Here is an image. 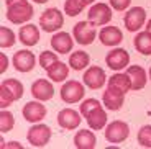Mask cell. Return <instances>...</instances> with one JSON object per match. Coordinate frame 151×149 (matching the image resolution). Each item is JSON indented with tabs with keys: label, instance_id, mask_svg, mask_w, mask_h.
<instances>
[{
	"label": "cell",
	"instance_id": "6da1fadb",
	"mask_svg": "<svg viewBox=\"0 0 151 149\" xmlns=\"http://www.w3.org/2000/svg\"><path fill=\"white\" fill-rule=\"evenodd\" d=\"M81 115L86 118L89 128L94 131L104 130L107 126V112L97 98H87L81 103Z\"/></svg>",
	"mask_w": 151,
	"mask_h": 149
},
{
	"label": "cell",
	"instance_id": "7a4b0ae2",
	"mask_svg": "<svg viewBox=\"0 0 151 149\" xmlns=\"http://www.w3.org/2000/svg\"><path fill=\"white\" fill-rule=\"evenodd\" d=\"M23 84L17 79H7L0 85V107L7 108L15 100H20L23 97Z\"/></svg>",
	"mask_w": 151,
	"mask_h": 149
},
{
	"label": "cell",
	"instance_id": "3957f363",
	"mask_svg": "<svg viewBox=\"0 0 151 149\" xmlns=\"http://www.w3.org/2000/svg\"><path fill=\"white\" fill-rule=\"evenodd\" d=\"M63 25H64V15L56 7L46 8L40 16V26L46 33H56L58 30L63 28Z\"/></svg>",
	"mask_w": 151,
	"mask_h": 149
},
{
	"label": "cell",
	"instance_id": "277c9868",
	"mask_svg": "<svg viewBox=\"0 0 151 149\" xmlns=\"http://www.w3.org/2000/svg\"><path fill=\"white\" fill-rule=\"evenodd\" d=\"M33 16V7L30 2H23V4H15L7 7V20L15 25H25L30 21Z\"/></svg>",
	"mask_w": 151,
	"mask_h": 149
},
{
	"label": "cell",
	"instance_id": "5b68a950",
	"mask_svg": "<svg viewBox=\"0 0 151 149\" xmlns=\"http://www.w3.org/2000/svg\"><path fill=\"white\" fill-rule=\"evenodd\" d=\"M61 100L64 102V103H79L82 102L84 95H86V89L84 85L79 82V80H69L66 82L64 85L61 87Z\"/></svg>",
	"mask_w": 151,
	"mask_h": 149
},
{
	"label": "cell",
	"instance_id": "8992f818",
	"mask_svg": "<svg viewBox=\"0 0 151 149\" xmlns=\"http://www.w3.org/2000/svg\"><path fill=\"white\" fill-rule=\"evenodd\" d=\"M130 136V126L122 120H115V121H110L105 126V139L112 144H118V143H123L125 139Z\"/></svg>",
	"mask_w": 151,
	"mask_h": 149
},
{
	"label": "cell",
	"instance_id": "52a82bcc",
	"mask_svg": "<svg viewBox=\"0 0 151 149\" xmlns=\"http://www.w3.org/2000/svg\"><path fill=\"white\" fill-rule=\"evenodd\" d=\"M112 8L109 7L104 2H99V4L92 5L89 13H87V21L94 26H102L112 20Z\"/></svg>",
	"mask_w": 151,
	"mask_h": 149
},
{
	"label": "cell",
	"instance_id": "ba28073f",
	"mask_svg": "<svg viewBox=\"0 0 151 149\" xmlns=\"http://www.w3.org/2000/svg\"><path fill=\"white\" fill-rule=\"evenodd\" d=\"M51 136H53L51 128H49L48 125L41 123V125H35V126L30 128V131H28V134H27V139L31 146H35V148H45L49 143Z\"/></svg>",
	"mask_w": 151,
	"mask_h": 149
},
{
	"label": "cell",
	"instance_id": "9c48e42d",
	"mask_svg": "<svg viewBox=\"0 0 151 149\" xmlns=\"http://www.w3.org/2000/svg\"><path fill=\"white\" fill-rule=\"evenodd\" d=\"M145 21H146V10L143 7H132L123 16L125 26L132 33L140 31L145 26Z\"/></svg>",
	"mask_w": 151,
	"mask_h": 149
},
{
	"label": "cell",
	"instance_id": "30bf717a",
	"mask_svg": "<svg viewBox=\"0 0 151 149\" xmlns=\"http://www.w3.org/2000/svg\"><path fill=\"white\" fill-rule=\"evenodd\" d=\"M72 36L79 44L82 46H89L94 43L95 36H97V31H95L94 25H91L89 21H79L76 23L74 28H72Z\"/></svg>",
	"mask_w": 151,
	"mask_h": 149
},
{
	"label": "cell",
	"instance_id": "8fae6325",
	"mask_svg": "<svg viewBox=\"0 0 151 149\" xmlns=\"http://www.w3.org/2000/svg\"><path fill=\"white\" fill-rule=\"evenodd\" d=\"M105 80H107L105 71L99 66H91L82 75V82L92 90L102 89V87L105 85Z\"/></svg>",
	"mask_w": 151,
	"mask_h": 149
},
{
	"label": "cell",
	"instance_id": "7c38bea8",
	"mask_svg": "<svg viewBox=\"0 0 151 149\" xmlns=\"http://www.w3.org/2000/svg\"><path fill=\"white\" fill-rule=\"evenodd\" d=\"M105 62L112 71H122L130 64V54L122 48H115L105 56Z\"/></svg>",
	"mask_w": 151,
	"mask_h": 149
},
{
	"label": "cell",
	"instance_id": "4fadbf2b",
	"mask_svg": "<svg viewBox=\"0 0 151 149\" xmlns=\"http://www.w3.org/2000/svg\"><path fill=\"white\" fill-rule=\"evenodd\" d=\"M31 95L40 102H48L54 97V87L46 79H36L31 84Z\"/></svg>",
	"mask_w": 151,
	"mask_h": 149
},
{
	"label": "cell",
	"instance_id": "5bb4252c",
	"mask_svg": "<svg viewBox=\"0 0 151 149\" xmlns=\"http://www.w3.org/2000/svg\"><path fill=\"white\" fill-rule=\"evenodd\" d=\"M22 115H23V118L27 120V121H30V123H38V121H41L46 116V107L43 105V102H40V100L28 102V103H25V107H23Z\"/></svg>",
	"mask_w": 151,
	"mask_h": 149
},
{
	"label": "cell",
	"instance_id": "9a60e30c",
	"mask_svg": "<svg viewBox=\"0 0 151 149\" xmlns=\"http://www.w3.org/2000/svg\"><path fill=\"white\" fill-rule=\"evenodd\" d=\"M35 64H36V57L33 52H30L28 49H22L17 51L13 56V67L18 72H30L33 71Z\"/></svg>",
	"mask_w": 151,
	"mask_h": 149
},
{
	"label": "cell",
	"instance_id": "2e32d148",
	"mask_svg": "<svg viewBox=\"0 0 151 149\" xmlns=\"http://www.w3.org/2000/svg\"><path fill=\"white\" fill-rule=\"evenodd\" d=\"M81 113H77L72 108H63L58 113V125L64 130H77L81 125Z\"/></svg>",
	"mask_w": 151,
	"mask_h": 149
},
{
	"label": "cell",
	"instance_id": "e0dca14e",
	"mask_svg": "<svg viewBox=\"0 0 151 149\" xmlns=\"http://www.w3.org/2000/svg\"><path fill=\"white\" fill-rule=\"evenodd\" d=\"M102 102H104V107L110 112H117L123 107V102H125V93L118 92V90L112 89V87H107V90L104 92L102 95Z\"/></svg>",
	"mask_w": 151,
	"mask_h": 149
},
{
	"label": "cell",
	"instance_id": "ac0fdd59",
	"mask_svg": "<svg viewBox=\"0 0 151 149\" xmlns=\"http://www.w3.org/2000/svg\"><path fill=\"white\" fill-rule=\"evenodd\" d=\"M74 46V38L66 31H59L51 38V48L59 54H69Z\"/></svg>",
	"mask_w": 151,
	"mask_h": 149
},
{
	"label": "cell",
	"instance_id": "d6986e66",
	"mask_svg": "<svg viewBox=\"0 0 151 149\" xmlns=\"http://www.w3.org/2000/svg\"><path fill=\"white\" fill-rule=\"evenodd\" d=\"M99 39L104 46H118L123 39V33L117 26H104L99 33Z\"/></svg>",
	"mask_w": 151,
	"mask_h": 149
},
{
	"label": "cell",
	"instance_id": "ffe728a7",
	"mask_svg": "<svg viewBox=\"0 0 151 149\" xmlns=\"http://www.w3.org/2000/svg\"><path fill=\"white\" fill-rule=\"evenodd\" d=\"M127 74L132 79V90H141L145 89L148 80V72L141 66H128L127 67Z\"/></svg>",
	"mask_w": 151,
	"mask_h": 149
},
{
	"label": "cell",
	"instance_id": "44dd1931",
	"mask_svg": "<svg viewBox=\"0 0 151 149\" xmlns=\"http://www.w3.org/2000/svg\"><path fill=\"white\" fill-rule=\"evenodd\" d=\"M18 39L23 43L25 46H35L40 41V30H38L36 25H31L27 23L23 25L18 30Z\"/></svg>",
	"mask_w": 151,
	"mask_h": 149
},
{
	"label": "cell",
	"instance_id": "7402d4cb",
	"mask_svg": "<svg viewBox=\"0 0 151 149\" xmlns=\"http://www.w3.org/2000/svg\"><path fill=\"white\" fill-rule=\"evenodd\" d=\"M97 144V138L91 130H81L74 136V146L77 149H94Z\"/></svg>",
	"mask_w": 151,
	"mask_h": 149
},
{
	"label": "cell",
	"instance_id": "603a6c76",
	"mask_svg": "<svg viewBox=\"0 0 151 149\" xmlns=\"http://www.w3.org/2000/svg\"><path fill=\"white\" fill-rule=\"evenodd\" d=\"M109 87H112V89L118 90L122 93H127L132 90V79L127 72L125 74L123 72H117V74L109 77Z\"/></svg>",
	"mask_w": 151,
	"mask_h": 149
},
{
	"label": "cell",
	"instance_id": "cb8c5ba5",
	"mask_svg": "<svg viewBox=\"0 0 151 149\" xmlns=\"http://www.w3.org/2000/svg\"><path fill=\"white\" fill-rule=\"evenodd\" d=\"M46 74H48V77L53 82H63L69 75V66L66 62H63V61H56L54 64H51L46 69Z\"/></svg>",
	"mask_w": 151,
	"mask_h": 149
},
{
	"label": "cell",
	"instance_id": "d4e9b609",
	"mask_svg": "<svg viewBox=\"0 0 151 149\" xmlns=\"http://www.w3.org/2000/svg\"><path fill=\"white\" fill-rule=\"evenodd\" d=\"M91 64V56L86 51H74L69 56V67L74 71H82Z\"/></svg>",
	"mask_w": 151,
	"mask_h": 149
},
{
	"label": "cell",
	"instance_id": "484cf974",
	"mask_svg": "<svg viewBox=\"0 0 151 149\" xmlns=\"http://www.w3.org/2000/svg\"><path fill=\"white\" fill-rule=\"evenodd\" d=\"M135 49L141 52L143 56H151V34L148 31H141L135 36Z\"/></svg>",
	"mask_w": 151,
	"mask_h": 149
},
{
	"label": "cell",
	"instance_id": "4316f807",
	"mask_svg": "<svg viewBox=\"0 0 151 149\" xmlns=\"http://www.w3.org/2000/svg\"><path fill=\"white\" fill-rule=\"evenodd\" d=\"M92 2H95V0H66L64 2L66 15H69V16L79 15L81 11H82V8L87 7V5H91Z\"/></svg>",
	"mask_w": 151,
	"mask_h": 149
},
{
	"label": "cell",
	"instance_id": "83f0119b",
	"mask_svg": "<svg viewBox=\"0 0 151 149\" xmlns=\"http://www.w3.org/2000/svg\"><path fill=\"white\" fill-rule=\"evenodd\" d=\"M13 126H15L13 115L10 112H7L5 108H2V112H0V131L2 133H8V131L13 130Z\"/></svg>",
	"mask_w": 151,
	"mask_h": 149
},
{
	"label": "cell",
	"instance_id": "f1b7e54d",
	"mask_svg": "<svg viewBox=\"0 0 151 149\" xmlns=\"http://www.w3.org/2000/svg\"><path fill=\"white\" fill-rule=\"evenodd\" d=\"M13 44H15V33L7 26H0V46H2V49L12 48Z\"/></svg>",
	"mask_w": 151,
	"mask_h": 149
},
{
	"label": "cell",
	"instance_id": "f546056e",
	"mask_svg": "<svg viewBox=\"0 0 151 149\" xmlns=\"http://www.w3.org/2000/svg\"><path fill=\"white\" fill-rule=\"evenodd\" d=\"M136 139H138V144H140L141 148L151 149V126L150 125H145V126L140 128Z\"/></svg>",
	"mask_w": 151,
	"mask_h": 149
},
{
	"label": "cell",
	"instance_id": "4dcf8cb0",
	"mask_svg": "<svg viewBox=\"0 0 151 149\" xmlns=\"http://www.w3.org/2000/svg\"><path fill=\"white\" fill-rule=\"evenodd\" d=\"M56 61H59V59H58V56L51 51H43L41 54H40V66H41L45 71L51 66V64L56 62Z\"/></svg>",
	"mask_w": 151,
	"mask_h": 149
},
{
	"label": "cell",
	"instance_id": "1f68e13d",
	"mask_svg": "<svg viewBox=\"0 0 151 149\" xmlns=\"http://www.w3.org/2000/svg\"><path fill=\"white\" fill-rule=\"evenodd\" d=\"M109 4H110V7H112L113 10L123 11V10H127V8L130 7L132 0H109Z\"/></svg>",
	"mask_w": 151,
	"mask_h": 149
},
{
	"label": "cell",
	"instance_id": "d6a6232c",
	"mask_svg": "<svg viewBox=\"0 0 151 149\" xmlns=\"http://www.w3.org/2000/svg\"><path fill=\"white\" fill-rule=\"evenodd\" d=\"M7 67H8V57L2 52V54H0V74H4V72L7 71Z\"/></svg>",
	"mask_w": 151,
	"mask_h": 149
},
{
	"label": "cell",
	"instance_id": "836d02e7",
	"mask_svg": "<svg viewBox=\"0 0 151 149\" xmlns=\"http://www.w3.org/2000/svg\"><path fill=\"white\" fill-rule=\"evenodd\" d=\"M7 148H18V149H22L23 146L20 144V143H17V141H12V143H7V144H2V149H7Z\"/></svg>",
	"mask_w": 151,
	"mask_h": 149
},
{
	"label": "cell",
	"instance_id": "e575fe53",
	"mask_svg": "<svg viewBox=\"0 0 151 149\" xmlns=\"http://www.w3.org/2000/svg\"><path fill=\"white\" fill-rule=\"evenodd\" d=\"M23 2H28V0H5V5L10 7V5H15V4H23Z\"/></svg>",
	"mask_w": 151,
	"mask_h": 149
},
{
	"label": "cell",
	"instance_id": "d590c367",
	"mask_svg": "<svg viewBox=\"0 0 151 149\" xmlns=\"http://www.w3.org/2000/svg\"><path fill=\"white\" fill-rule=\"evenodd\" d=\"M146 31L151 34V20H148V25H146Z\"/></svg>",
	"mask_w": 151,
	"mask_h": 149
},
{
	"label": "cell",
	"instance_id": "8d00e7d4",
	"mask_svg": "<svg viewBox=\"0 0 151 149\" xmlns=\"http://www.w3.org/2000/svg\"><path fill=\"white\" fill-rule=\"evenodd\" d=\"M33 2H36V4H46L48 0H33Z\"/></svg>",
	"mask_w": 151,
	"mask_h": 149
},
{
	"label": "cell",
	"instance_id": "74e56055",
	"mask_svg": "<svg viewBox=\"0 0 151 149\" xmlns=\"http://www.w3.org/2000/svg\"><path fill=\"white\" fill-rule=\"evenodd\" d=\"M148 75H150V80H151V67H150V71H148Z\"/></svg>",
	"mask_w": 151,
	"mask_h": 149
}]
</instances>
